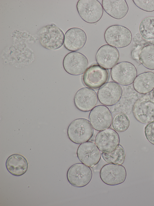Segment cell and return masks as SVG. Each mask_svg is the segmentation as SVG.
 Masks as SVG:
<instances>
[{
	"instance_id": "5",
	"label": "cell",
	"mask_w": 154,
	"mask_h": 206,
	"mask_svg": "<svg viewBox=\"0 0 154 206\" xmlns=\"http://www.w3.org/2000/svg\"><path fill=\"white\" fill-rule=\"evenodd\" d=\"M76 8L82 19L89 24L98 21L103 12L102 5L97 0H79L77 3Z\"/></svg>"
},
{
	"instance_id": "26",
	"label": "cell",
	"mask_w": 154,
	"mask_h": 206,
	"mask_svg": "<svg viewBox=\"0 0 154 206\" xmlns=\"http://www.w3.org/2000/svg\"><path fill=\"white\" fill-rule=\"evenodd\" d=\"M144 133L147 140L154 145V121L148 123L145 126Z\"/></svg>"
},
{
	"instance_id": "4",
	"label": "cell",
	"mask_w": 154,
	"mask_h": 206,
	"mask_svg": "<svg viewBox=\"0 0 154 206\" xmlns=\"http://www.w3.org/2000/svg\"><path fill=\"white\" fill-rule=\"evenodd\" d=\"M104 37L107 44L116 48L128 46L132 40L130 31L125 27L119 25L109 27L105 31Z\"/></svg>"
},
{
	"instance_id": "22",
	"label": "cell",
	"mask_w": 154,
	"mask_h": 206,
	"mask_svg": "<svg viewBox=\"0 0 154 206\" xmlns=\"http://www.w3.org/2000/svg\"><path fill=\"white\" fill-rule=\"evenodd\" d=\"M139 31L144 40L154 41V17H148L142 20L139 25Z\"/></svg>"
},
{
	"instance_id": "24",
	"label": "cell",
	"mask_w": 154,
	"mask_h": 206,
	"mask_svg": "<svg viewBox=\"0 0 154 206\" xmlns=\"http://www.w3.org/2000/svg\"><path fill=\"white\" fill-rule=\"evenodd\" d=\"M112 125L116 131L123 132L128 128L130 121L128 116L125 114L119 113L116 114L113 117Z\"/></svg>"
},
{
	"instance_id": "16",
	"label": "cell",
	"mask_w": 154,
	"mask_h": 206,
	"mask_svg": "<svg viewBox=\"0 0 154 206\" xmlns=\"http://www.w3.org/2000/svg\"><path fill=\"white\" fill-rule=\"evenodd\" d=\"M119 53L116 47L106 44L101 46L97 51L96 60L97 64L106 69H112L118 62Z\"/></svg>"
},
{
	"instance_id": "6",
	"label": "cell",
	"mask_w": 154,
	"mask_h": 206,
	"mask_svg": "<svg viewBox=\"0 0 154 206\" xmlns=\"http://www.w3.org/2000/svg\"><path fill=\"white\" fill-rule=\"evenodd\" d=\"M112 80L122 85L132 84L137 76V71L135 66L131 63L123 61L115 65L110 71Z\"/></svg>"
},
{
	"instance_id": "23",
	"label": "cell",
	"mask_w": 154,
	"mask_h": 206,
	"mask_svg": "<svg viewBox=\"0 0 154 206\" xmlns=\"http://www.w3.org/2000/svg\"><path fill=\"white\" fill-rule=\"evenodd\" d=\"M103 159L109 163L122 165L125 161V154L123 147L119 144L117 148L110 153L102 152Z\"/></svg>"
},
{
	"instance_id": "17",
	"label": "cell",
	"mask_w": 154,
	"mask_h": 206,
	"mask_svg": "<svg viewBox=\"0 0 154 206\" xmlns=\"http://www.w3.org/2000/svg\"><path fill=\"white\" fill-rule=\"evenodd\" d=\"M87 40L85 32L78 27H72L66 32L63 42L65 47L69 51L75 52L81 49Z\"/></svg>"
},
{
	"instance_id": "20",
	"label": "cell",
	"mask_w": 154,
	"mask_h": 206,
	"mask_svg": "<svg viewBox=\"0 0 154 206\" xmlns=\"http://www.w3.org/2000/svg\"><path fill=\"white\" fill-rule=\"evenodd\" d=\"M133 85L137 92L146 94L154 89V73L149 71L141 73L135 79Z\"/></svg>"
},
{
	"instance_id": "25",
	"label": "cell",
	"mask_w": 154,
	"mask_h": 206,
	"mask_svg": "<svg viewBox=\"0 0 154 206\" xmlns=\"http://www.w3.org/2000/svg\"><path fill=\"white\" fill-rule=\"evenodd\" d=\"M134 4L139 8L148 12L154 11V0H133Z\"/></svg>"
},
{
	"instance_id": "2",
	"label": "cell",
	"mask_w": 154,
	"mask_h": 206,
	"mask_svg": "<svg viewBox=\"0 0 154 206\" xmlns=\"http://www.w3.org/2000/svg\"><path fill=\"white\" fill-rule=\"evenodd\" d=\"M38 36L41 45L48 50H57L60 47L63 43L64 33L54 24L42 27L38 33Z\"/></svg>"
},
{
	"instance_id": "3",
	"label": "cell",
	"mask_w": 154,
	"mask_h": 206,
	"mask_svg": "<svg viewBox=\"0 0 154 206\" xmlns=\"http://www.w3.org/2000/svg\"><path fill=\"white\" fill-rule=\"evenodd\" d=\"M133 113L139 122L149 123L154 121V98L152 94L148 93L142 96L134 103Z\"/></svg>"
},
{
	"instance_id": "8",
	"label": "cell",
	"mask_w": 154,
	"mask_h": 206,
	"mask_svg": "<svg viewBox=\"0 0 154 206\" xmlns=\"http://www.w3.org/2000/svg\"><path fill=\"white\" fill-rule=\"evenodd\" d=\"M112 113L109 108L103 105L96 106L89 115V121L95 130L101 131L109 128L112 121Z\"/></svg>"
},
{
	"instance_id": "14",
	"label": "cell",
	"mask_w": 154,
	"mask_h": 206,
	"mask_svg": "<svg viewBox=\"0 0 154 206\" xmlns=\"http://www.w3.org/2000/svg\"><path fill=\"white\" fill-rule=\"evenodd\" d=\"M95 142L101 151L110 153L114 151L119 144V136L116 130L108 128L98 133Z\"/></svg>"
},
{
	"instance_id": "1",
	"label": "cell",
	"mask_w": 154,
	"mask_h": 206,
	"mask_svg": "<svg viewBox=\"0 0 154 206\" xmlns=\"http://www.w3.org/2000/svg\"><path fill=\"white\" fill-rule=\"evenodd\" d=\"M67 133L71 141L80 144L90 139L93 135L94 130L88 120L81 118L74 120L70 123Z\"/></svg>"
},
{
	"instance_id": "21",
	"label": "cell",
	"mask_w": 154,
	"mask_h": 206,
	"mask_svg": "<svg viewBox=\"0 0 154 206\" xmlns=\"http://www.w3.org/2000/svg\"><path fill=\"white\" fill-rule=\"evenodd\" d=\"M139 59L141 64L146 68L154 70V45H146L140 50Z\"/></svg>"
},
{
	"instance_id": "15",
	"label": "cell",
	"mask_w": 154,
	"mask_h": 206,
	"mask_svg": "<svg viewBox=\"0 0 154 206\" xmlns=\"http://www.w3.org/2000/svg\"><path fill=\"white\" fill-rule=\"evenodd\" d=\"M98 98L96 92L93 89L84 87L75 93L74 102L75 107L81 111L87 112L92 109L97 105Z\"/></svg>"
},
{
	"instance_id": "18",
	"label": "cell",
	"mask_w": 154,
	"mask_h": 206,
	"mask_svg": "<svg viewBox=\"0 0 154 206\" xmlns=\"http://www.w3.org/2000/svg\"><path fill=\"white\" fill-rule=\"evenodd\" d=\"M102 4L105 12L116 19L124 18L128 11V6L125 0H103Z\"/></svg>"
},
{
	"instance_id": "12",
	"label": "cell",
	"mask_w": 154,
	"mask_h": 206,
	"mask_svg": "<svg viewBox=\"0 0 154 206\" xmlns=\"http://www.w3.org/2000/svg\"><path fill=\"white\" fill-rule=\"evenodd\" d=\"M122 93L121 86L113 81L106 83L99 88L97 97L100 102L104 105L112 106L120 101Z\"/></svg>"
},
{
	"instance_id": "19",
	"label": "cell",
	"mask_w": 154,
	"mask_h": 206,
	"mask_svg": "<svg viewBox=\"0 0 154 206\" xmlns=\"http://www.w3.org/2000/svg\"><path fill=\"white\" fill-rule=\"evenodd\" d=\"M5 165L8 172L15 176L22 175L28 168L26 159L23 156L17 154L10 156L6 161Z\"/></svg>"
},
{
	"instance_id": "10",
	"label": "cell",
	"mask_w": 154,
	"mask_h": 206,
	"mask_svg": "<svg viewBox=\"0 0 154 206\" xmlns=\"http://www.w3.org/2000/svg\"><path fill=\"white\" fill-rule=\"evenodd\" d=\"M88 65L87 57L82 53L76 51L68 53L63 61L65 71L73 76H78L84 73L88 68Z\"/></svg>"
},
{
	"instance_id": "11",
	"label": "cell",
	"mask_w": 154,
	"mask_h": 206,
	"mask_svg": "<svg viewBox=\"0 0 154 206\" xmlns=\"http://www.w3.org/2000/svg\"><path fill=\"white\" fill-rule=\"evenodd\" d=\"M109 72L99 65L94 64L89 67L82 76L83 83L90 88H100L107 81Z\"/></svg>"
},
{
	"instance_id": "9",
	"label": "cell",
	"mask_w": 154,
	"mask_h": 206,
	"mask_svg": "<svg viewBox=\"0 0 154 206\" xmlns=\"http://www.w3.org/2000/svg\"><path fill=\"white\" fill-rule=\"evenodd\" d=\"M100 175L103 183L108 185L113 186L124 182L127 173L125 167L121 165L109 163L102 167Z\"/></svg>"
},
{
	"instance_id": "27",
	"label": "cell",
	"mask_w": 154,
	"mask_h": 206,
	"mask_svg": "<svg viewBox=\"0 0 154 206\" xmlns=\"http://www.w3.org/2000/svg\"><path fill=\"white\" fill-rule=\"evenodd\" d=\"M152 94L154 98V89L153 90Z\"/></svg>"
},
{
	"instance_id": "7",
	"label": "cell",
	"mask_w": 154,
	"mask_h": 206,
	"mask_svg": "<svg viewBox=\"0 0 154 206\" xmlns=\"http://www.w3.org/2000/svg\"><path fill=\"white\" fill-rule=\"evenodd\" d=\"M92 172L89 167L81 163L75 164L68 169L67 180L72 186L82 187L88 185L91 180Z\"/></svg>"
},
{
	"instance_id": "13",
	"label": "cell",
	"mask_w": 154,
	"mask_h": 206,
	"mask_svg": "<svg viewBox=\"0 0 154 206\" xmlns=\"http://www.w3.org/2000/svg\"><path fill=\"white\" fill-rule=\"evenodd\" d=\"M76 153L80 161L91 167L98 164L101 159L100 150L96 144L91 141L80 144L78 148Z\"/></svg>"
}]
</instances>
